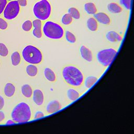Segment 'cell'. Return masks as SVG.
<instances>
[{
    "instance_id": "6da1fadb",
    "label": "cell",
    "mask_w": 134,
    "mask_h": 134,
    "mask_svg": "<svg viewBox=\"0 0 134 134\" xmlns=\"http://www.w3.org/2000/svg\"><path fill=\"white\" fill-rule=\"evenodd\" d=\"M62 75L65 81L73 86H80L84 80L83 74L76 67L70 65L65 66L62 70Z\"/></svg>"
},
{
    "instance_id": "7a4b0ae2",
    "label": "cell",
    "mask_w": 134,
    "mask_h": 134,
    "mask_svg": "<svg viewBox=\"0 0 134 134\" xmlns=\"http://www.w3.org/2000/svg\"><path fill=\"white\" fill-rule=\"evenodd\" d=\"M11 116L13 120L18 123L28 121L31 117V111L29 106L25 102L17 104L13 109Z\"/></svg>"
},
{
    "instance_id": "3957f363",
    "label": "cell",
    "mask_w": 134,
    "mask_h": 134,
    "mask_svg": "<svg viewBox=\"0 0 134 134\" xmlns=\"http://www.w3.org/2000/svg\"><path fill=\"white\" fill-rule=\"evenodd\" d=\"M22 55L26 62L31 64H39L42 60L41 52L37 47L32 45H28L24 48L22 51Z\"/></svg>"
},
{
    "instance_id": "277c9868",
    "label": "cell",
    "mask_w": 134,
    "mask_h": 134,
    "mask_svg": "<svg viewBox=\"0 0 134 134\" xmlns=\"http://www.w3.org/2000/svg\"><path fill=\"white\" fill-rule=\"evenodd\" d=\"M44 35L50 39H61L64 34V30L59 24L51 21L46 22L43 27Z\"/></svg>"
},
{
    "instance_id": "5b68a950",
    "label": "cell",
    "mask_w": 134,
    "mask_h": 134,
    "mask_svg": "<svg viewBox=\"0 0 134 134\" xmlns=\"http://www.w3.org/2000/svg\"><path fill=\"white\" fill-rule=\"evenodd\" d=\"M33 12L34 15L38 19L45 20L50 16L51 6L47 0H41L35 4Z\"/></svg>"
},
{
    "instance_id": "8992f818",
    "label": "cell",
    "mask_w": 134,
    "mask_h": 134,
    "mask_svg": "<svg viewBox=\"0 0 134 134\" xmlns=\"http://www.w3.org/2000/svg\"><path fill=\"white\" fill-rule=\"evenodd\" d=\"M117 52L116 50L112 48L102 50L97 54V60L103 66H107L110 64Z\"/></svg>"
},
{
    "instance_id": "52a82bcc",
    "label": "cell",
    "mask_w": 134,
    "mask_h": 134,
    "mask_svg": "<svg viewBox=\"0 0 134 134\" xmlns=\"http://www.w3.org/2000/svg\"><path fill=\"white\" fill-rule=\"evenodd\" d=\"M20 10L19 5L17 1H13L7 4L4 10V16L8 20H11L16 18Z\"/></svg>"
},
{
    "instance_id": "ba28073f",
    "label": "cell",
    "mask_w": 134,
    "mask_h": 134,
    "mask_svg": "<svg viewBox=\"0 0 134 134\" xmlns=\"http://www.w3.org/2000/svg\"><path fill=\"white\" fill-rule=\"evenodd\" d=\"M41 25L42 23L40 19H35L32 21V26L34 27L32 34L37 38H40L42 37Z\"/></svg>"
},
{
    "instance_id": "9c48e42d",
    "label": "cell",
    "mask_w": 134,
    "mask_h": 134,
    "mask_svg": "<svg viewBox=\"0 0 134 134\" xmlns=\"http://www.w3.org/2000/svg\"><path fill=\"white\" fill-rule=\"evenodd\" d=\"M61 108V104L57 100L51 101L47 105L46 110L49 114H52L60 110Z\"/></svg>"
},
{
    "instance_id": "30bf717a",
    "label": "cell",
    "mask_w": 134,
    "mask_h": 134,
    "mask_svg": "<svg viewBox=\"0 0 134 134\" xmlns=\"http://www.w3.org/2000/svg\"><path fill=\"white\" fill-rule=\"evenodd\" d=\"M95 19L99 23L103 24H109L110 23V19L109 16L105 13L103 12L98 13L94 14Z\"/></svg>"
},
{
    "instance_id": "8fae6325",
    "label": "cell",
    "mask_w": 134,
    "mask_h": 134,
    "mask_svg": "<svg viewBox=\"0 0 134 134\" xmlns=\"http://www.w3.org/2000/svg\"><path fill=\"white\" fill-rule=\"evenodd\" d=\"M32 98L36 104L38 106L41 105L44 100L43 94L40 90L36 89L34 91Z\"/></svg>"
},
{
    "instance_id": "7c38bea8",
    "label": "cell",
    "mask_w": 134,
    "mask_h": 134,
    "mask_svg": "<svg viewBox=\"0 0 134 134\" xmlns=\"http://www.w3.org/2000/svg\"><path fill=\"white\" fill-rule=\"evenodd\" d=\"M80 53L82 57L88 62H91L93 59L91 51L84 46H82L80 48Z\"/></svg>"
},
{
    "instance_id": "4fadbf2b",
    "label": "cell",
    "mask_w": 134,
    "mask_h": 134,
    "mask_svg": "<svg viewBox=\"0 0 134 134\" xmlns=\"http://www.w3.org/2000/svg\"><path fill=\"white\" fill-rule=\"evenodd\" d=\"M106 38L110 42L120 41L122 40V37L117 32L114 31H110L106 34Z\"/></svg>"
},
{
    "instance_id": "5bb4252c",
    "label": "cell",
    "mask_w": 134,
    "mask_h": 134,
    "mask_svg": "<svg viewBox=\"0 0 134 134\" xmlns=\"http://www.w3.org/2000/svg\"><path fill=\"white\" fill-rule=\"evenodd\" d=\"M15 86L10 83H7L4 87V93L5 95L8 97H12L15 93Z\"/></svg>"
},
{
    "instance_id": "9a60e30c",
    "label": "cell",
    "mask_w": 134,
    "mask_h": 134,
    "mask_svg": "<svg viewBox=\"0 0 134 134\" xmlns=\"http://www.w3.org/2000/svg\"><path fill=\"white\" fill-rule=\"evenodd\" d=\"M44 75L45 77L50 82H54L55 80L56 77L54 72L49 68L44 69Z\"/></svg>"
},
{
    "instance_id": "2e32d148",
    "label": "cell",
    "mask_w": 134,
    "mask_h": 134,
    "mask_svg": "<svg viewBox=\"0 0 134 134\" xmlns=\"http://www.w3.org/2000/svg\"><path fill=\"white\" fill-rule=\"evenodd\" d=\"M108 10L111 13H119L122 11V8L117 3H110L107 6Z\"/></svg>"
},
{
    "instance_id": "e0dca14e",
    "label": "cell",
    "mask_w": 134,
    "mask_h": 134,
    "mask_svg": "<svg viewBox=\"0 0 134 134\" xmlns=\"http://www.w3.org/2000/svg\"><path fill=\"white\" fill-rule=\"evenodd\" d=\"M87 26L91 31H96L98 27V24L96 20L93 17L88 18L87 20Z\"/></svg>"
},
{
    "instance_id": "ac0fdd59",
    "label": "cell",
    "mask_w": 134,
    "mask_h": 134,
    "mask_svg": "<svg viewBox=\"0 0 134 134\" xmlns=\"http://www.w3.org/2000/svg\"><path fill=\"white\" fill-rule=\"evenodd\" d=\"M21 93L27 98H30L32 94V90L31 86L28 84H24L21 86Z\"/></svg>"
},
{
    "instance_id": "d6986e66",
    "label": "cell",
    "mask_w": 134,
    "mask_h": 134,
    "mask_svg": "<svg viewBox=\"0 0 134 134\" xmlns=\"http://www.w3.org/2000/svg\"><path fill=\"white\" fill-rule=\"evenodd\" d=\"M84 9L85 11L90 15L95 14L96 13L97 9L95 4L93 3H87L84 5Z\"/></svg>"
},
{
    "instance_id": "ffe728a7",
    "label": "cell",
    "mask_w": 134,
    "mask_h": 134,
    "mask_svg": "<svg viewBox=\"0 0 134 134\" xmlns=\"http://www.w3.org/2000/svg\"><path fill=\"white\" fill-rule=\"evenodd\" d=\"M67 96L70 100L74 101L76 100L79 97L80 94L76 90L73 88H70L67 91Z\"/></svg>"
},
{
    "instance_id": "44dd1931",
    "label": "cell",
    "mask_w": 134,
    "mask_h": 134,
    "mask_svg": "<svg viewBox=\"0 0 134 134\" xmlns=\"http://www.w3.org/2000/svg\"><path fill=\"white\" fill-rule=\"evenodd\" d=\"M20 55L18 51L14 52L11 55L12 63L14 66L18 65L20 62Z\"/></svg>"
},
{
    "instance_id": "7402d4cb",
    "label": "cell",
    "mask_w": 134,
    "mask_h": 134,
    "mask_svg": "<svg viewBox=\"0 0 134 134\" xmlns=\"http://www.w3.org/2000/svg\"><path fill=\"white\" fill-rule=\"evenodd\" d=\"M26 72L28 75L33 77L37 75L38 69L35 65L33 64H29L26 67Z\"/></svg>"
},
{
    "instance_id": "603a6c76",
    "label": "cell",
    "mask_w": 134,
    "mask_h": 134,
    "mask_svg": "<svg viewBox=\"0 0 134 134\" xmlns=\"http://www.w3.org/2000/svg\"><path fill=\"white\" fill-rule=\"evenodd\" d=\"M97 81V78L94 76H89L86 77L85 81V86L86 88H90Z\"/></svg>"
},
{
    "instance_id": "cb8c5ba5",
    "label": "cell",
    "mask_w": 134,
    "mask_h": 134,
    "mask_svg": "<svg viewBox=\"0 0 134 134\" xmlns=\"http://www.w3.org/2000/svg\"><path fill=\"white\" fill-rule=\"evenodd\" d=\"M68 13L71 17L75 19H78L80 17V14L79 10L75 7H71L68 10Z\"/></svg>"
},
{
    "instance_id": "d4e9b609",
    "label": "cell",
    "mask_w": 134,
    "mask_h": 134,
    "mask_svg": "<svg viewBox=\"0 0 134 134\" xmlns=\"http://www.w3.org/2000/svg\"><path fill=\"white\" fill-rule=\"evenodd\" d=\"M72 18H73L69 13L65 14L62 17V19H61L62 23L65 25H68L72 22V20H73Z\"/></svg>"
},
{
    "instance_id": "484cf974",
    "label": "cell",
    "mask_w": 134,
    "mask_h": 134,
    "mask_svg": "<svg viewBox=\"0 0 134 134\" xmlns=\"http://www.w3.org/2000/svg\"><path fill=\"white\" fill-rule=\"evenodd\" d=\"M65 38L66 40L70 43H73L76 41V38L74 35L70 31H66L65 32Z\"/></svg>"
},
{
    "instance_id": "4316f807",
    "label": "cell",
    "mask_w": 134,
    "mask_h": 134,
    "mask_svg": "<svg viewBox=\"0 0 134 134\" xmlns=\"http://www.w3.org/2000/svg\"><path fill=\"white\" fill-rule=\"evenodd\" d=\"M32 27V23L30 20L25 21L22 25V29L25 31H29Z\"/></svg>"
},
{
    "instance_id": "83f0119b",
    "label": "cell",
    "mask_w": 134,
    "mask_h": 134,
    "mask_svg": "<svg viewBox=\"0 0 134 134\" xmlns=\"http://www.w3.org/2000/svg\"><path fill=\"white\" fill-rule=\"evenodd\" d=\"M8 54V50L5 44L0 43V55L6 57Z\"/></svg>"
},
{
    "instance_id": "f1b7e54d",
    "label": "cell",
    "mask_w": 134,
    "mask_h": 134,
    "mask_svg": "<svg viewBox=\"0 0 134 134\" xmlns=\"http://www.w3.org/2000/svg\"><path fill=\"white\" fill-rule=\"evenodd\" d=\"M120 3L123 5L127 9H131V0H120Z\"/></svg>"
},
{
    "instance_id": "f546056e",
    "label": "cell",
    "mask_w": 134,
    "mask_h": 134,
    "mask_svg": "<svg viewBox=\"0 0 134 134\" xmlns=\"http://www.w3.org/2000/svg\"><path fill=\"white\" fill-rule=\"evenodd\" d=\"M7 23L3 18H0V29L2 30L6 29L7 28Z\"/></svg>"
},
{
    "instance_id": "4dcf8cb0",
    "label": "cell",
    "mask_w": 134,
    "mask_h": 134,
    "mask_svg": "<svg viewBox=\"0 0 134 134\" xmlns=\"http://www.w3.org/2000/svg\"><path fill=\"white\" fill-rule=\"evenodd\" d=\"M7 5V0H0V15L3 12Z\"/></svg>"
},
{
    "instance_id": "1f68e13d",
    "label": "cell",
    "mask_w": 134,
    "mask_h": 134,
    "mask_svg": "<svg viewBox=\"0 0 134 134\" xmlns=\"http://www.w3.org/2000/svg\"><path fill=\"white\" fill-rule=\"evenodd\" d=\"M43 116H44L43 113L41 111H38L36 112L35 115V119H37V118H39L41 117H43Z\"/></svg>"
},
{
    "instance_id": "d6a6232c",
    "label": "cell",
    "mask_w": 134,
    "mask_h": 134,
    "mask_svg": "<svg viewBox=\"0 0 134 134\" xmlns=\"http://www.w3.org/2000/svg\"><path fill=\"white\" fill-rule=\"evenodd\" d=\"M17 2L19 5V6L24 7L26 6L27 4V0H17Z\"/></svg>"
},
{
    "instance_id": "836d02e7",
    "label": "cell",
    "mask_w": 134,
    "mask_h": 134,
    "mask_svg": "<svg viewBox=\"0 0 134 134\" xmlns=\"http://www.w3.org/2000/svg\"><path fill=\"white\" fill-rule=\"evenodd\" d=\"M4 105V99L2 96L0 95V110L3 108Z\"/></svg>"
},
{
    "instance_id": "e575fe53",
    "label": "cell",
    "mask_w": 134,
    "mask_h": 134,
    "mask_svg": "<svg viewBox=\"0 0 134 134\" xmlns=\"http://www.w3.org/2000/svg\"><path fill=\"white\" fill-rule=\"evenodd\" d=\"M5 119V115L3 111L0 110V122Z\"/></svg>"
},
{
    "instance_id": "d590c367",
    "label": "cell",
    "mask_w": 134,
    "mask_h": 134,
    "mask_svg": "<svg viewBox=\"0 0 134 134\" xmlns=\"http://www.w3.org/2000/svg\"><path fill=\"white\" fill-rule=\"evenodd\" d=\"M14 122H13L12 120H8L7 122V124H14Z\"/></svg>"
},
{
    "instance_id": "8d00e7d4",
    "label": "cell",
    "mask_w": 134,
    "mask_h": 134,
    "mask_svg": "<svg viewBox=\"0 0 134 134\" xmlns=\"http://www.w3.org/2000/svg\"><path fill=\"white\" fill-rule=\"evenodd\" d=\"M8 1H12V0H8Z\"/></svg>"
},
{
    "instance_id": "74e56055",
    "label": "cell",
    "mask_w": 134,
    "mask_h": 134,
    "mask_svg": "<svg viewBox=\"0 0 134 134\" xmlns=\"http://www.w3.org/2000/svg\"><path fill=\"white\" fill-rule=\"evenodd\" d=\"M0 64H1V63H0Z\"/></svg>"
}]
</instances>
